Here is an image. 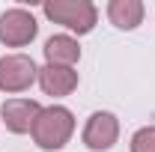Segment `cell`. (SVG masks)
Listing matches in <instances>:
<instances>
[{
    "label": "cell",
    "mask_w": 155,
    "mask_h": 152,
    "mask_svg": "<svg viewBox=\"0 0 155 152\" xmlns=\"http://www.w3.org/2000/svg\"><path fill=\"white\" fill-rule=\"evenodd\" d=\"M75 131V116L69 107H42V114L36 116V125H33V140H36V146L42 149H60V146H66L69 143V137Z\"/></svg>",
    "instance_id": "1"
},
{
    "label": "cell",
    "mask_w": 155,
    "mask_h": 152,
    "mask_svg": "<svg viewBox=\"0 0 155 152\" xmlns=\"http://www.w3.org/2000/svg\"><path fill=\"white\" fill-rule=\"evenodd\" d=\"M42 9L54 24H63L75 33H90L98 18L96 6L90 0H48Z\"/></svg>",
    "instance_id": "2"
},
{
    "label": "cell",
    "mask_w": 155,
    "mask_h": 152,
    "mask_svg": "<svg viewBox=\"0 0 155 152\" xmlns=\"http://www.w3.org/2000/svg\"><path fill=\"white\" fill-rule=\"evenodd\" d=\"M39 78L36 63L27 54H6L0 57V90L3 93H24Z\"/></svg>",
    "instance_id": "3"
},
{
    "label": "cell",
    "mask_w": 155,
    "mask_h": 152,
    "mask_svg": "<svg viewBox=\"0 0 155 152\" xmlns=\"http://www.w3.org/2000/svg\"><path fill=\"white\" fill-rule=\"evenodd\" d=\"M39 24L27 9H6L0 15V42L9 48H21L27 42H33Z\"/></svg>",
    "instance_id": "4"
},
{
    "label": "cell",
    "mask_w": 155,
    "mask_h": 152,
    "mask_svg": "<svg viewBox=\"0 0 155 152\" xmlns=\"http://www.w3.org/2000/svg\"><path fill=\"white\" fill-rule=\"evenodd\" d=\"M116 137H119V122H116L114 114H107V111H98L87 119V128H84V143L90 146V149L96 152H104L110 149L116 143Z\"/></svg>",
    "instance_id": "5"
},
{
    "label": "cell",
    "mask_w": 155,
    "mask_h": 152,
    "mask_svg": "<svg viewBox=\"0 0 155 152\" xmlns=\"http://www.w3.org/2000/svg\"><path fill=\"white\" fill-rule=\"evenodd\" d=\"M0 114H3V122L9 131L24 134V131H33L36 116L42 114V104L33 98H9V101H3Z\"/></svg>",
    "instance_id": "6"
},
{
    "label": "cell",
    "mask_w": 155,
    "mask_h": 152,
    "mask_svg": "<svg viewBox=\"0 0 155 152\" xmlns=\"http://www.w3.org/2000/svg\"><path fill=\"white\" fill-rule=\"evenodd\" d=\"M39 84L48 95H69L78 87V72L72 66H45L39 69Z\"/></svg>",
    "instance_id": "7"
},
{
    "label": "cell",
    "mask_w": 155,
    "mask_h": 152,
    "mask_svg": "<svg viewBox=\"0 0 155 152\" xmlns=\"http://www.w3.org/2000/svg\"><path fill=\"white\" fill-rule=\"evenodd\" d=\"M45 57H48V66H75L81 48L72 36H51L45 42Z\"/></svg>",
    "instance_id": "8"
},
{
    "label": "cell",
    "mask_w": 155,
    "mask_h": 152,
    "mask_svg": "<svg viewBox=\"0 0 155 152\" xmlns=\"http://www.w3.org/2000/svg\"><path fill=\"white\" fill-rule=\"evenodd\" d=\"M107 18L114 21L119 30H134L143 21V3L140 0H110Z\"/></svg>",
    "instance_id": "9"
},
{
    "label": "cell",
    "mask_w": 155,
    "mask_h": 152,
    "mask_svg": "<svg viewBox=\"0 0 155 152\" xmlns=\"http://www.w3.org/2000/svg\"><path fill=\"white\" fill-rule=\"evenodd\" d=\"M131 152H155V125H146L131 137Z\"/></svg>",
    "instance_id": "10"
}]
</instances>
